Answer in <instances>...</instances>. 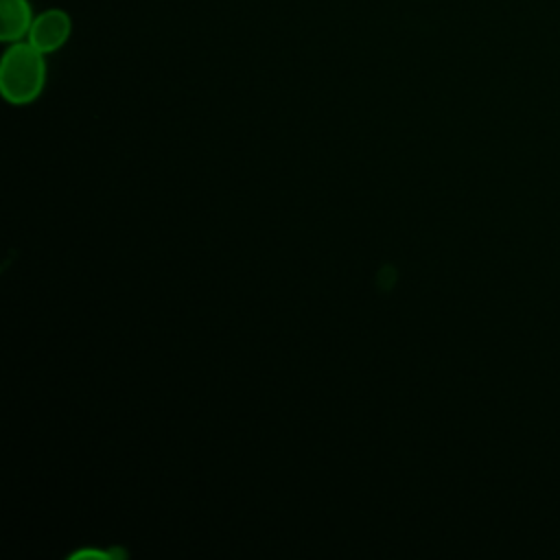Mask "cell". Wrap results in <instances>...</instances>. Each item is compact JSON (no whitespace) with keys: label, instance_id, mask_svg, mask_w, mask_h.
<instances>
[{"label":"cell","instance_id":"obj_2","mask_svg":"<svg viewBox=\"0 0 560 560\" xmlns=\"http://www.w3.org/2000/svg\"><path fill=\"white\" fill-rule=\"evenodd\" d=\"M72 33V20L63 9H46L35 15L26 42H31L44 55L59 50Z\"/></svg>","mask_w":560,"mask_h":560},{"label":"cell","instance_id":"obj_3","mask_svg":"<svg viewBox=\"0 0 560 560\" xmlns=\"http://www.w3.org/2000/svg\"><path fill=\"white\" fill-rule=\"evenodd\" d=\"M33 9L28 0H0V39L7 44L22 42L33 24Z\"/></svg>","mask_w":560,"mask_h":560},{"label":"cell","instance_id":"obj_1","mask_svg":"<svg viewBox=\"0 0 560 560\" xmlns=\"http://www.w3.org/2000/svg\"><path fill=\"white\" fill-rule=\"evenodd\" d=\"M46 83L44 52L31 42H13L0 61V92L13 105L33 103Z\"/></svg>","mask_w":560,"mask_h":560}]
</instances>
